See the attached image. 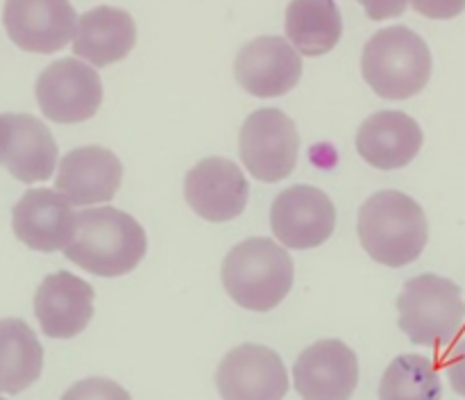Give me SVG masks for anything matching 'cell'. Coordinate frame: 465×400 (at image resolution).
I'll list each match as a JSON object with an SVG mask.
<instances>
[{"instance_id": "1", "label": "cell", "mask_w": 465, "mask_h": 400, "mask_svg": "<svg viewBox=\"0 0 465 400\" xmlns=\"http://www.w3.org/2000/svg\"><path fill=\"white\" fill-rule=\"evenodd\" d=\"M148 236L134 216L116 207H86L75 214V235L64 248L86 273L118 277L134 271L145 257Z\"/></svg>"}, {"instance_id": "2", "label": "cell", "mask_w": 465, "mask_h": 400, "mask_svg": "<svg viewBox=\"0 0 465 400\" xmlns=\"http://www.w3.org/2000/svg\"><path fill=\"white\" fill-rule=\"evenodd\" d=\"M359 241L384 266L400 268L416 262L430 239V223L418 200L398 189L372 194L359 209Z\"/></svg>"}, {"instance_id": "3", "label": "cell", "mask_w": 465, "mask_h": 400, "mask_svg": "<svg viewBox=\"0 0 465 400\" xmlns=\"http://www.w3.org/2000/svg\"><path fill=\"white\" fill-rule=\"evenodd\" d=\"M223 286L239 307L271 312L284 303L293 286V259L268 236L236 244L223 262Z\"/></svg>"}, {"instance_id": "4", "label": "cell", "mask_w": 465, "mask_h": 400, "mask_svg": "<svg viewBox=\"0 0 465 400\" xmlns=\"http://www.w3.org/2000/svg\"><path fill=\"white\" fill-rule=\"evenodd\" d=\"M431 68L430 45L407 25L384 27L363 45V80L386 100H407L420 94L430 82Z\"/></svg>"}, {"instance_id": "5", "label": "cell", "mask_w": 465, "mask_h": 400, "mask_svg": "<svg viewBox=\"0 0 465 400\" xmlns=\"http://www.w3.org/2000/svg\"><path fill=\"white\" fill-rule=\"evenodd\" d=\"M400 330L416 345L443 348L465 325L463 291L450 277L422 273L404 282L398 298Z\"/></svg>"}, {"instance_id": "6", "label": "cell", "mask_w": 465, "mask_h": 400, "mask_svg": "<svg viewBox=\"0 0 465 400\" xmlns=\"http://www.w3.org/2000/svg\"><path fill=\"white\" fill-rule=\"evenodd\" d=\"M241 162L262 182H280L293 173L300 155L295 121L282 109L263 107L250 114L239 132Z\"/></svg>"}, {"instance_id": "7", "label": "cell", "mask_w": 465, "mask_h": 400, "mask_svg": "<svg viewBox=\"0 0 465 400\" xmlns=\"http://www.w3.org/2000/svg\"><path fill=\"white\" fill-rule=\"evenodd\" d=\"M35 95L45 118L54 123H82L103 105V80L82 59H57L36 77Z\"/></svg>"}, {"instance_id": "8", "label": "cell", "mask_w": 465, "mask_h": 400, "mask_svg": "<svg viewBox=\"0 0 465 400\" xmlns=\"http://www.w3.org/2000/svg\"><path fill=\"white\" fill-rule=\"evenodd\" d=\"M271 227L277 241L286 248H318L334 235L336 207L318 186H289L272 200Z\"/></svg>"}, {"instance_id": "9", "label": "cell", "mask_w": 465, "mask_h": 400, "mask_svg": "<svg viewBox=\"0 0 465 400\" xmlns=\"http://www.w3.org/2000/svg\"><path fill=\"white\" fill-rule=\"evenodd\" d=\"M216 386L223 400H284L289 373L272 348L243 344L223 357Z\"/></svg>"}, {"instance_id": "10", "label": "cell", "mask_w": 465, "mask_h": 400, "mask_svg": "<svg viewBox=\"0 0 465 400\" xmlns=\"http://www.w3.org/2000/svg\"><path fill=\"white\" fill-rule=\"evenodd\" d=\"M3 25L21 50L50 55L73 41L77 14L71 0H5Z\"/></svg>"}, {"instance_id": "11", "label": "cell", "mask_w": 465, "mask_h": 400, "mask_svg": "<svg viewBox=\"0 0 465 400\" xmlns=\"http://www.w3.org/2000/svg\"><path fill=\"white\" fill-rule=\"evenodd\" d=\"M293 385L302 400H350L359 385V359L341 339L304 348L293 364Z\"/></svg>"}, {"instance_id": "12", "label": "cell", "mask_w": 465, "mask_h": 400, "mask_svg": "<svg viewBox=\"0 0 465 400\" xmlns=\"http://www.w3.org/2000/svg\"><path fill=\"white\" fill-rule=\"evenodd\" d=\"M184 198L200 218L225 223L243 214L250 198V182L232 159L207 157L186 173Z\"/></svg>"}, {"instance_id": "13", "label": "cell", "mask_w": 465, "mask_h": 400, "mask_svg": "<svg viewBox=\"0 0 465 400\" xmlns=\"http://www.w3.org/2000/svg\"><path fill=\"white\" fill-rule=\"evenodd\" d=\"M234 75L248 94L277 98L295 89L302 75V57L286 36H257L239 50Z\"/></svg>"}, {"instance_id": "14", "label": "cell", "mask_w": 465, "mask_h": 400, "mask_svg": "<svg viewBox=\"0 0 465 400\" xmlns=\"http://www.w3.org/2000/svg\"><path fill=\"white\" fill-rule=\"evenodd\" d=\"M57 157V141L44 121L32 114H0V164L16 180H48Z\"/></svg>"}, {"instance_id": "15", "label": "cell", "mask_w": 465, "mask_h": 400, "mask_svg": "<svg viewBox=\"0 0 465 400\" xmlns=\"http://www.w3.org/2000/svg\"><path fill=\"white\" fill-rule=\"evenodd\" d=\"M94 286L68 271L50 273L35 294V314L50 339H73L94 318Z\"/></svg>"}, {"instance_id": "16", "label": "cell", "mask_w": 465, "mask_h": 400, "mask_svg": "<svg viewBox=\"0 0 465 400\" xmlns=\"http://www.w3.org/2000/svg\"><path fill=\"white\" fill-rule=\"evenodd\" d=\"M123 182V164L103 145H82L62 157L57 168V194L73 207L109 203Z\"/></svg>"}, {"instance_id": "17", "label": "cell", "mask_w": 465, "mask_h": 400, "mask_svg": "<svg viewBox=\"0 0 465 400\" xmlns=\"http://www.w3.org/2000/svg\"><path fill=\"white\" fill-rule=\"evenodd\" d=\"M73 205L53 189H30L12 209V230L21 244L39 253L64 250L75 235Z\"/></svg>"}, {"instance_id": "18", "label": "cell", "mask_w": 465, "mask_h": 400, "mask_svg": "<svg viewBox=\"0 0 465 400\" xmlns=\"http://www.w3.org/2000/svg\"><path fill=\"white\" fill-rule=\"evenodd\" d=\"M422 141L425 135L416 118L398 109H384L361 123L357 132V153L371 166L395 171L418 157Z\"/></svg>"}, {"instance_id": "19", "label": "cell", "mask_w": 465, "mask_h": 400, "mask_svg": "<svg viewBox=\"0 0 465 400\" xmlns=\"http://www.w3.org/2000/svg\"><path fill=\"white\" fill-rule=\"evenodd\" d=\"M136 44L134 18L127 9L98 5L77 16L73 53L91 66H109L130 55Z\"/></svg>"}, {"instance_id": "20", "label": "cell", "mask_w": 465, "mask_h": 400, "mask_svg": "<svg viewBox=\"0 0 465 400\" xmlns=\"http://www.w3.org/2000/svg\"><path fill=\"white\" fill-rule=\"evenodd\" d=\"M284 27L286 39L300 55L321 57L343 36V16L336 0H291Z\"/></svg>"}, {"instance_id": "21", "label": "cell", "mask_w": 465, "mask_h": 400, "mask_svg": "<svg viewBox=\"0 0 465 400\" xmlns=\"http://www.w3.org/2000/svg\"><path fill=\"white\" fill-rule=\"evenodd\" d=\"M44 371V345L21 318H0V394H21Z\"/></svg>"}, {"instance_id": "22", "label": "cell", "mask_w": 465, "mask_h": 400, "mask_svg": "<svg viewBox=\"0 0 465 400\" xmlns=\"http://www.w3.org/2000/svg\"><path fill=\"white\" fill-rule=\"evenodd\" d=\"M380 400H443L439 368L425 355H400L381 375Z\"/></svg>"}, {"instance_id": "23", "label": "cell", "mask_w": 465, "mask_h": 400, "mask_svg": "<svg viewBox=\"0 0 465 400\" xmlns=\"http://www.w3.org/2000/svg\"><path fill=\"white\" fill-rule=\"evenodd\" d=\"M62 400H132V395L109 377H86L64 391Z\"/></svg>"}, {"instance_id": "24", "label": "cell", "mask_w": 465, "mask_h": 400, "mask_svg": "<svg viewBox=\"0 0 465 400\" xmlns=\"http://www.w3.org/2000/svg\"><path fill=\"white\" fill-rule=\"evenodd\" d=\"M418 14L434 21H450L465 9V0H411Z\"/></svg>"}, {"instance_id": "25", "label": "cell", "mask_w": 465, "mask_h": 400, "mask_svg": "<svg viewBox=\"0 0 465 400\" xmlns=\"http://www.w3.org/2000/svg\"><path fill=\"white\" fill-rule=\"evenodd\" d=\"M445 375H448L450 386H452V389L457 391L461 398H465V339L459 341V345L454 348L452 357L448 359Z\"/></svg>"}, {"instance_id": "26", "label": "cell", "mask_w": 465, "mask_h": 400, "mask_svg": "<svg viewBox=\"0 0 465 400\" xmlns=\"http://www.w3.org/2000/svg\"><path fill=\"white\" fill-rule=\"evenodd\" d=\"M359 3L366 9L368 18H372V21H384V18L400 16L411 0H359Z\"/></svg>"}, {"instance_id": "27", "label": "cell", "mask_w": 465, "mask_h": 400, "mask_svg": "<svg viewBox=\"0 0 465 400\" xmlns=\"http://www.w3.org/2000/svg\"><path fill=\"white\" fill-rule=\"evenodd\" d=\"M0 400H5V398H0Z\"/></svg>"}]
</instances>
